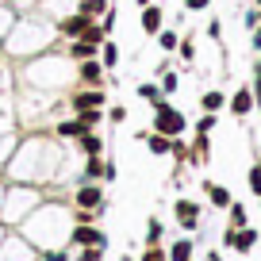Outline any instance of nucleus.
<instances>
[{"label": "nucleus", "mask_w": 261, "mask_h": 261, "mask_svg": "<svg viewBox=\"0 0 261 261\" xmlns=\"http://www.w3.org/2000/svg\"><path fill=\"white\" fill-rule=\"evenodd\" d=\"M139 27H142V35H146V39H154V35L165 27V8H162V0H154V4L139 8Z\"/></svg>", "instance_id": "obj_12"}, {"label": "nucleus", "mask_w": 261, "mask_h": 261, "mask_svg": "<svg viewBox=\"0 0 261 261\" xmlns=\"http://www.w3.org/2000/svg\"><path fill=\"white\" fill-rule=\"evenodd\" d=\"M253 8H261V0H253Z\"/></svg>", "instance_id": "obj_48"}, {"label": "nucleus", "mask_w": 261, "mask_h": 261, "mask_svg": "<svg viewBox=\"0 0 261 261\" xmlns=\"http://www.w3.org/2000/svg\"><path fill=\"white\" fill-rule=\"evenodd\" d=\"M4 238H8V227H4V219H0V242H4Z\"/></svg>", "instance_id": "obj_46"}, {"label": "nucleus", "mask_w": 261, "mask_h": 261, "mask_svg": "<svg viewBox=\"0 0 261 261\" xmlns=\"http://www.w3.org/2000/svg\"><path fill=\"white\" fill-rule=\"evenodd\" d=\"M96 23L104 27V35H108V39H112V35H115V23H119V4H112V8H108L104 16L96 19Z\"/></svg>", "instance_id": "obj_34"}, {"label": "nucleus", "mask_w": 261, "mask_h": 261, "mask_svg": "<svg viewBox=\"0 0 261 261\" xmlns=\"http://www.w3.org/2000/svg\"><path fill=\"white\" fill-rule=\"evenodd\" d=\"M250 188H253V196H261V165L250 169Z\"/></svg>", "instance_id": "obj_42"}, {"label": "nucleus", "mask_w": 261, "mask_h": 261, "mask_svg": "<svg viewBox=\"0 0 261 261\" xmlns=\"http://www.w3.org/2000/svg\"><path fill=\"white\" fill-rule=\"evenodd\" d=\"M50 46H58V27H54V19L42 16L39 8H31V12H19L16 27L8 31L4 46H0V58H4L8 65H19V62H27V58L50 50Z\"/></svg>", "instance_id": "obj_3"}, {"label": "nucleus", "mask_w": 261, "mask_h": 261, "mask_svg": "<svg viewBox=\"0 0 261 261\" xmlns=\"http://www.w3.org/2000/svg\"><path fill=\"white\" fill-rule=\"evenodd\" d=\"M58 108H65V92H46V89H12V115L27 130H46L58 119Z\"/></svg>", "instance_id": "obj_4"}, {"label": "nucleus", "mask_w": 261, "mask_h": 261, "mask_svg": "<svg viewBox=\"0 0 261 261\" xmlns=\"http://www.w3.org/2000/svg\"><path fill=\"white\" fill-rule=\"evenodd\" d=\"M85 23H89V16H81V12H69V16H62V19H54V27H58V42H69V39H81V31H85Z\"/></svg>", "instance_id": "obj_15"}, {"label": "nucleus", "mask_w": 261, "mask_h": 261, "mask_svg": "<svg viewBox=\"0 0 261 261\" xmlns=\"http://www.w3.org/2000/svg\"><path fill=\"white\" fill-rule=\"evenodd\" d=\"M146 150L154 158H165L173 150V139H169V135H158V130H146Z\"/></svg>", "instance_id": "obj_26"}, {"label": "nucleus", "mask_w": 261, "mask_h": 261, "mask_svg": "<svg viewBox=\"0 0 261 261\" xmlns=\"http://www.w3.org/2000/svg\"><path fill=\"white\" fill-rule=\"evenodd\" d=\"M158 89H162L165 100H173V96H177V89H180V73H177V69H165V73H158Z\"/></svg>", "instance_id": "obj_27"}, {"label": "nucleus", "mask_w": 261, "mask_h": 261, "mask_svg": "<svg viewBox=\"0 0 261 261\" xmlns=\"http://www.w3.org/2000/svg\"><path fill=\"white\" fill-rule=\"evenodd\" d=\"M69 246H73V250H81V246H108V234L96 230L92 223H77V227L69 230Z\"/></svg>", "instance_id": "obj_13"}, {"label": "nucleus", "mask_w": 261, "mask_h": 261, "mask_svg": "<svg viewBox=\"0 0 261 261\" xmlns=\"http://www.w3.org/2000/svg\"><path fill=\"white\" fill-rule=\"evenodd\" d=\"M200 108L212 112V115L227 112V92H223V89H204V92H200Z\"/></svg>", "instance_id": "obj_22"}, {"label": "nucleus", "mask_w": 261, "mask_h": 261, "mask_svg": "<svg viewBox=\"0 0 261 261\" xmlns=\"http://www.w3.org/2000/svg\"><path fill=\"white\" fill-rule=\"evenodd\" d=\"M39 204H42L39 185H16V180H12L8 192H4V207H0V219H4V223H19L23 215H31Z\"/></svg>", "instance_id": "obj_5"}, {"label": "nucleus", "mask_w": 261, "mask_h": 261, "mask_svg": "<svg viewBox=\"0 0 261 261\" xmlns=\"http://www.w3.org/2000/svg\"><path fill=\"white\" fill-rule=\"evenodd\" d=\"M16 142H19V135L12 130V123L0 115V165H8V158L16 154Z\"/></svg>", "instance_id": "obj_18"}, {"label": "nucleus", "mask_w": 261, "mask_h": 261, "mask_svg": "<svg viewBox=\"0 0 261 261\" xmlns=\"http://www.w3.org/2000/svg\"><path fill=\"white\" fill-rule=\"evenodd\" d=\"M212 0H185V12H207Z\"/></svg>", "instance_id": "obj_41"}, {"label": "nucleus", "mask_w": 261, "mask_h": 261, "mask_svg": "<svg viewBox=\"0 0 261 261\" xmlns=\"http://www.w3.org/2000/svg\"><path fill=\"white\" fill-rule=\"evenodd\" d=\"M142 261H169V253H165L162 246H146V250H142Z\"/></svg>", "instance_id": "obj_40"}, {"label": "nucleus", "mask_w": 261, "mask_h": 261, "mask_svg": "<svg viewBox=\"0 0 261 261\" xmlns=\"http://www.w3.org/2000/svg\"><path fill=\"white\" fill-rule=\"evenodd\" d=\"M50 135H54L58 142H65V146H69V142H77L85 135V127H81V119H77L73 112H65V115H58L54 123H50Z\"/></svg>", "instance_id": "obj_10"}, {"label": "nucleus", "mask_w": 261, "mask_h": 261, "mask_svg": "<svg viewBox=\"0 0 261 261\" xmlns=\"http://www.w3.org/2000/svg\"><path fill=\"white\" fill-rule=\"evenodd\" d=\"M108 8H112V0H77V12L89 16V19H100Z\"/></svg>", "instance_id": "obj_29"}, {"label": "nucleus", "mask_w": 261, "mask_h": 261, "mask_svg": "<svg viewBox=\"0 0 261 261\" xmlns=\"http://www.w3.org/2000/svg\"><path fill=\"white\" fill-rule=\"evenodd\" d=\"M73 146H77V154H81V158H104V139H100L96 130H85Z\"/></svg>", "instance_id": "obj_19"}, {"label": "nucleus", "mask_w": 261, "mask_h": 261, "mask_svg": "<svg viewBox=\"0 0 261 261\" xmlns=\"http://www.w3.org/2000/svg\"><path fill=\"white\" fill-rule=\"evenodd\" d=\"M0 261H39V253H35L23 238H12L8 234L4 242H0Z\"/></svg>", "instance_id": "obj_14"}, {"label": "nucleus", "mask_w": 261, "mask_h": 261, "mask_svg": "<svg viewBox=\"0 0 261 261\" xmlns=\"http://www.w3.org/2000/svg\"><path fill=\"white\" fill-rule=\"evenodd\" d=\"M31 4H35V0H31Z\"/></svg>", "instance_id": "obj_49"}, {"label": "nucleus", "mask_w": 261, "mask_h": 261, "mask_svg": "<svg viewBox=\"0 0 261 261\" xmlns=\"http://www.w3.org/2000/svg\"><path fill=\"white\" fill-rule=\"evenodd\" d=\"M77 119H81L85 130H96L100 123H108V115H104V108H89V112H77Z\"/></svg>", "instance_id": "obj_30"}, {"label": "nucleus", "mask_w": 261, "mask_h": 261, "mask_svg": "<svg viewBox=\"0 0 261 261\" xmlns=\"http://www.w3.org/2000/svg\"><path fill=\"white\" fill-rule=\"evenodd\" d=\"M215 123H219V115L204 112V115H200V119H196V135H212V130H215Z\"/></svg>", "instance_id": "obj_36"}, {"label": "nucleus", "mask_w": 261, "mask_h": 261, "mask_svg": "<svg viewBox=\"0 0 261 261\" xmlns=\"http://www.w3.org/2000/svg\"><path fill=\"white\" fill-rule=\"evenodd\" d=\"M96 58H100V65H104L108 73H115V69H119V62H123V58H119V42H115V35L100 42V54H96Z\"/></svg>", "instance_id": "obj_21"}, {"label": "nucleus", "mask_w": 261, "mask_h": 261, "mask_svg": "<svg viewBox=\"0 0 261 261\" xmlns=\"http://www.w3.org/2000/svg\"><path fill=\"white\" fill-rule=\"evenodd\" d=\"M104 115H108V123H112V127H123V123L130 119L127 104H108V108H104Z\"/></svg>", "instance_id": "obj_33"}, {"label": "nucleus", "mask_w": 261, "mask_h": 261, "mask_svg": "<svg viewBox=\"0 0 261 261\" xmlns=\"http://www.w3.org/2000/svg\"><path fill=\"white\" fill-rule=\"evenodd\" d=\"M135 4H139V8H146V4H154V0H135Z\"/></svg>", "instance_id": "obj_47"}, {"label": "nucleus", "mask_w": 261, "mask_h": 261, "mask_svg": "<svg viewBox=\"0 0 261 261\" xmlns=\"http://www.w3.org/2000/svg\"><path fill=\"white\" fill-rule=\"evenodd\" d=\"M154 39H158V50H162V54H177V46H180V31L177 27H162Z\"/></svg>", "instance_id": "obj_25"}, {"label": "nucleus", "mask_w": 261, "mask_h": 261, "mask_svg": "<svg viewBox=\"0 0 261 261\" xmlns=\"http://www.w3.org/2000/svg\"><path fill=\"white\" fill-rule=\"evenodd\" d=\"M4 192H8V185H4V180H0V207H4Z\"/></svg>", "instance_id": "obj_45"}, {"label": "nucleus", "mask_w": 261, "mask_h": 261, "mask_svg": "<svg viewBox=\"0 0 261 261\" xmlns=\"http://www.w3.org/2000/svg\"><path fill=\"white\" fill-rule=\"evenodd\" d=\"M204 192H207V200H212L215 207H230V204H234V200H230V192H227L223 185H204Z\"/></svg>", "instance_id": "obj_32"}, {"label": "nucleus", "mask_w": 261, "mask_h": 261, "mask_svg": "<svg viewBox=\"0 0 261 261\" xmlns=\"http://www.w3.org/2000/svg\"><path fill=\"white\" fill-rule=\"evenodd\" d=\"M173 215H177V223L185 230H196V223H200V204H196V200H177V204H173Z\"/></svg>", "instance_id": "obj_17"}, {"label": "nucleus", "mask_w": 261, "mask_h": 261, "mask_svg": "<svg viewBox=\"0 0 261 261\" xmlns=\"http://www.w3.org/2000/svg\"><path fill=\"white\" fill-rule=\"evenodd\" d=\"M35 8H39L42 16H50V19H62V16H69V12H77V0H35Z\"/></svg>", "instance_id": "obj_20"}, {"label": "nucleus", "mask_w": 261, "mask_h": 261, "mask_svg": "<svg viewBox=\"0 0 261 261\" xmlns=\"http://www.w3.org/2000/svg\"><path fill=\"white\" fill-rule=\"evenodd\" d=\"M119 177V169H115V162H104V180H115Z\"/></svg>", "instance_id": "obj_43"}, {"label": "nucleus", "mask_w": 261, "mask_h": 261, "mask_svg": "<svg viewBox=\"0 0 261 261\" xmlns=\"http://www.w3.org/2000/svg\"><path fill=\"white\" fill-rule=\"evenodd\" d=\"M162 242V219H150L146 223V246H158Z\"/></svg>", "instance_id": "obj_38"}, {"label": "nucleus", "mask_w": 261, "mask_h": 261, "mask_svg": "<svg viewBox=\"0 0 261 261\" xmlns=\"http://www.w3.org/2000/svg\"><path fill=\"white\" fill-rule=\"evenodd\" d=\"M58 158H62V142L50 130H23L4 169L16 185H42L58 173Z\"/></svg>", "instance_id": "obj_1"}, {"label": "nucleus", "mask_w": 261, "mask_h": 261, "mask_svg": "<svg viewBox=\"0 0 261 261\" xmlns=\"http://www.w3.org/2000/svg\"><path fill=\"white\" fill-rule=\"evenodd\" d=\"M207 35H212V39H219V35H223V27H219V19H212V23H207Z\"/></svg>", "instance_id": "obj_44"}, {"label": "nucleus", "mask_w": 261, "mask_h": 261, "mask_svg": "<svg viewBox=\"0 0 261 261\" xmlns=\"http://www.w3.org/2000/svg\"><path fill=\"white\" fill-rule=\"evenodd\" d=\"M12 81L23 89H46V92H69L77 85V62L62 50V42L27 62L12 65Z\"/></svg>", "instance_id": "obj_2"}, {"label": "nucleus", "mask_w": 261, "mask_h": 261, "mask_svg": "<svg viewBox=\"0 0 261 261\" xmlns=\"http://www.w3.org/2000/svg\"><path fill=\"white\" fill-rule=\"evenodd\" d=\"M253 108H257V100H253V89H250V85H238V89L227 96V112L234 115V119L253 115Z\"/></svg>", "instance_id": "obj_11"}, {"label": "nucleus", "mask_w": 261, "mask_h": 261, "mask_svg": "<svg viewBox=\"0 0 261 261\" xmlns=\"http://www.w3.org/2000/svg\"><path fill=\"white\" fill-rule=\"evenodd\" d=\"M177 58H180V62H196V42H192V39H185V35H180V46H177Z\"/></svg>", "instance_id": "obj_37"}, {"label": "nucleus", "mask_w": 261, "mask_h": 261, "mask_svg": "<svg viewBox=\"0 0 261 261\" xmlns=\"http://www.w3.org/2000/svg\"><path fill=\"white\" fill-rule=\"evenodd\" d=\"M89 108H108V89H89V85H73L65 92V112H89Z\"/></svg>", "instance_id": "obj_7"}, {"label": "nucleus", "mask_w": 261, "mask_h": 261, "mask_svg": "<svg viewBox=\"0 0 261 261\" xmlns=\"http://www.w3.org/2000/svg\"><path fill=\"white\" fill-rule=\"evenodd\" d=\"M62 50L73 62H85V58H96L100 54V46H92V42H85V39H69V42H62Z\"/></svg>", "instance_id": "obj_23"}, {"label": "nucleus", "mask_w": 261, "mask_h": 261, "mask_svg": "<svg viewBox=\"0 0 261 261\" xmlns=\"http://www.w3.org/2000/svg\"><path fill=\"white\" fill-rule=\"evenodd\" d=\"M253 242H257V230H250V227H230L227 234H223V246H230V250H238V253H250Z\"/></svg>", "instance_id": "obj_16"}, {"label": "nucleus", "mask_w": 261, "mask_h": 261, "mask_svg": "<svg viewBox=\"0 0 261 261\" xmlns=\"http://www.w3.org/2000/svg\"><path fill=\"white\" fill-rule=\"evenodd\" d=\"M73 207H85V212H100V207H104V188H100V180H77Z\"/></svg>", "instance_id": "obj_8"}, {"label": "nucleus", "mask_w": 261, "mask_h": 261, "mask_svg": "<svg viewBox=\"0 0 261 261\" xmlns=\"http://www.w3.org/2000/svg\"><path fill=\"white\" fill-rule=\"evenodd\" d=\"M135 96H139L142 104H150V108L165 100V96H162V89H158V81H142V85H135Z\"/></svg>", "instance_id": "obj_28"}, {"label": "nucleus", "mask_w": 261, "mask_h": 261, "mask_svg": "<svg viewBox=\"0 0 261 261\" xmlns=\"http://www.w3.org/2000/svg\"><path fill=\"white\" fill-rule=\"evenodd\" d=\"M104 250H108V246H81L73 261H104Z\"/></svg>", "instance_id": "obj_35"}, {"label": "nucleus", "mask_w": 261, "mask_h": 261, "mask_svg": "<svg viewBox=\"0 0 261 261\" xmlns=\"http://www.w3.org/2000/svg\"><path fill=\"white\" fill-rule=\"evenodd\" d=\"M16 19H19L16 4H12V0H0V46H4V39H8V31L16 27Z\"/></svg>", "instance_id": "obj_24"}, {"label": "nucleus", "mask_w": 261, "mask_h": 261, "mask_svg": "<svg viewBox=\"0 0 261 261\" xmlns=\"http://www.w3.org/2000/svg\"><path fill=\"white\" fill-rule=\"evenodd\" d=\"M227 212H230V227H246V207L242 204H230Z\"/></svg>", "instance_id": "obj_39"}, {"label": "nucleus", "mask_w": 261, "mask_h": 261, "mask_svg": "<svg viewBox=\"0 0 261 261\" xmlns=\"http://www.w3.org/2000/svg\"><path fill=\"white\" fill-rule=\"evenodd\" d=\"M165 253H169V261H192V238H177Z\"/></svg>", "instance_id": "obj_31"}, {"label": "nucleus", "mask_w": 261, "mask_h": 261, "mask_svg": "<svg viewBox=\"0 0 261 261\" xmlns=\"http://www.w3.org/2000/svg\"><path fill=\"white\" fill-rule=\"evenodd\" d=\"M150 130H158V135H169V139H180V135L188 130V119H185V112H180L173 100H162V104H154Z\"/></svg>", "instance_id": "obj_6"}, {"label": "nucleus", "mask_w": 261, "mask_h": 261, "mask_svg": "<svg viewBox=\"0 0 261 261\" xmlns=\"http://www.w3.org/2000/svg\"><path fill=\"white\" fill-rule=\"evenodd\" d=\"M77 85L108 89V69L100 65V58H85V62H77Z\"/></svg>", "instance_id": "obj_9"}]
</instances>
